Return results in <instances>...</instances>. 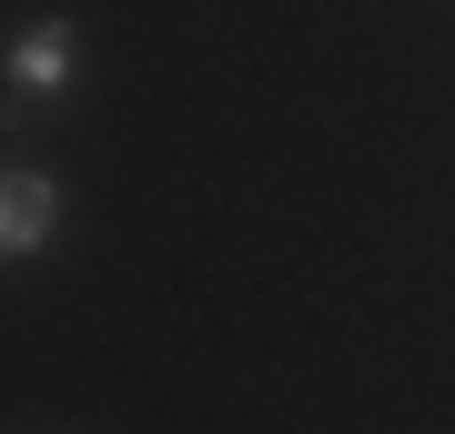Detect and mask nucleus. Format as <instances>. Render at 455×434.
<instances>
[{
    "mask_svg": "<svg viewBox=\"0 0 455 434\" xmlns=\"http://www.w3.org/2000/svg\"><path fill=\"white\" fill-rule=\"evenodd\" d=\"M71 71H82V31H71V20H20L11 31V61H0L11 101H61Z\"/></svg>",
    "mask_w": 455,
    "mask_h": 434,
    "instance_id": "nucleus-1",
    "label": "nucleus"
},
{
    "mask_svg": "<svg viewBox=\"0 0 455 434\" xmlns=\"http://www.w3.org/2000/svg\"><path fill=\"white\" fill-rule=\"evenodd\" d=\"M51 233H61V182L51 172H0V263L41 253Z\"/></svg>",
    "mask_w": 455,
    "mask_h": 434,
    "instance_id": "nucleus-2",
    "label": "nucleus"
}]
</instances>
